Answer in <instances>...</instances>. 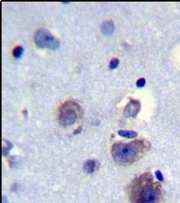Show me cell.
Masks as SVG:
<instances>
[{
  "label": "cell",
  "instance_id": "obj_5",
  "mask_svg": "<svg viewBox=\"0 0 180 203\" xmlns=\"http://www.w3.org/2000/svg\"><path fill=\"white\" fill-rule=\"evenodd\" d=\"M141 109V104L139 101L131 99L124 110V115L126 117H136Z\"/></svg>",
  "mask_w": 180,
  "mask_h": 203
},
{
  "label": "cell",
  "instance_id": "obj_10",
  "mask_svg": "<svg viewBox=\"0 0 180 203\" xmlns=\"http://www.w3.org/2000/svg\"><path fill=\"white\" fill-rule=\"evenodd\" d=\"M5 141L6 143L7 144V147L6 148H5L3 147L2 148V154L4 155V156H6L10 152V151L11 149L13 147V144L11 143L10 142L8 141Z\"/></svg>",
  "mask_w": 180,
  "mask_h": 203
},
{
  "label": "cell",
  "instance_id": "obj_9",
  "mask_svg": "<svg viewBox=\"0 0 180 203\" xmlns=\"http://www.w3.org/2000/svg\"><path fill=\"white\" fill-rule=\"evenodd\" d=\"M23 48L21 46H17L13 48L12 51L13 56L15 58L21 57L23 53Z\"/></svg>",
  "mask_w": 180,
  "mask_h": 203
},
{
  "label": "cell",
  "instance_id": "obj_13",
  "mask_svg": "<svg viewBox=\"0 0 180 203\" xmlns=\"http://www.w3.org/2000/svg\"><path fill=\"white\" fill-rule=\"evenodd\" d=\"M155 174H156V176L158 180H159L160 181L163 180V177H162V174L161 173V172L159 171V170H157Z\"/></svg>",
  "mask_w": 180,
  "mask_h": 203
},
{
  "label": "cell",
  "instance_id": "obj_1",
  "mask_svg": "<svg viewBox=\"0 0 180 203\" xmlns=\"http://www.w3.org/2000/svg\"><path fill=\"white\" fill-rule=\"evenodd\" d=\"M159 186L153 180L151 174H145L134 180L130 189L131 203H159Z\"/></svg>",
  "mask_w": 180,
  "mask_h": 203
},
{
  "label": "cell",
  "instance_id": "obj_7",
  "mask_svg": "<svg viewBox=\"0 0 180 203\" xmlns=\"http://www.w3.org/2000/svg\"><path fill=\"white\" fill-rule=\"evenodd\" d=\"M96 164L95 161L93 160H89L86 161L84 165H83V169L84 172H86L88 174H91L95 170Z\"/></svg>",
  "mask_w": 180,
  "mask_h": 203
},
{
  "label": "cell",
  "instance_id": "obj_4",
  "mask_svg": "<svg viewBox=\"0 0 180 203\" xmlns=\"http://www.w3.org/2000/svg\"><path fill=\"white\" fill-rule=\"evenodd\" d=\"M34 41L36 45L40 48H46L50 50H56L60 46L58 38L46 29H39L34 35Z\"/></svg>",
  "mask_w": 180,
  "mask_h": 203
},
{
  "label": "cell",
  "instance_id": "obj_6",
  "mask_svg": "<svg viewBox=\"0 0 180 203\" xmlns=\"http://www.w3.org/2000/svg\"><path fill=\"white\" fill-rule=\"evenodd\" d=\"M114 24L111 20H108L103 22L101 26V31L105 35H109L113 32Z\"/></svg>",
  "mask_w": 180,
  "mask_h": 203
},
{
  "label": "cell",
  "instance_id": "obj_8",
  "mask_svg": "<svg viewBox=\"0 0 180 203\" xmlns=\"http://www.w3.org/2000/svg\"><path fill=\"white\" fill-rule=\"evenodd\" d=\"M119 135L124 138H134L137 137V133L133 130H120L118 131Z\"/></svg>",
  "mask_w": 180,
  "mask_h": 203
},
{
  "label": "cell",
  "instance_id": "obj_14",
  "mask_svg": "<svg viewBox=\"0 0 180 203\" xmlns=\"http://www.w3.org/2000/svg\"><path fill=\"white\" fill-rule=\"evenodd\" d=\"M81 130H82V129H81L80 128H79L77 130H76L75 131L74 134H78V133H79V132H80Z\"/></svg>",
  "mask_w": 180,
  "mask_h": 203
},
{
  "label": "cell",
  "instance_id": "obj_3",
  "mask_svg": "<svg viewBox=\"0 0 180 203\" xmlns=\"http://www.w3.org/2000/svg\"><path fill=\"white\" fill-rule=\"evenodd\" d=\"M80 112V107L73 101L65 102L60 107L58 112V121L63 126L72 125L77 120Z\"/></svg>",
  "mask_w": 180,
  "mask_h": 203
},
{
  "label": "cell",
  "instance_id": "obj_12",
  "mask_svg": "<svg viewBox=\"0 0 180 203\" xmlns=\"http://www.w3.org/2000/svg\"><path fill=\"white\" fill-rule=\"evenodd\" d=\"M145 84V79L144 78H140L138 81H137V85L139 88L143 87Z\"/></svg>",
  "mask_w": 180,
  "mask_h": 203
},
{
  "label": "cell",
  "instance_id": "obj_11",
  "mask_svg": "<svg viewBox=\"0 0 180 203\" xmlns=\"http://www.w3.org/2000/svg\"><path fill=\"white\" fill-rule=\"evenodd\" d=\"M119 63V60L116 58H114L110 61V62L109 64V67L111 70H114L117 67Z\"/></svg>",
  "mask_w": 180,
  "mask_h": 203
},
{
  "label": "cell",
  "instance_id": "obj_2",
  "mask_svg": "<svg viewBox=\"0 0 180 203\" xmlns=\"http://www.w3.org/2000/svg\"><path fill=\"white\" fill-rule=\"evenodd\" d=\"M145 147L144 142L140 140L128 143L118 142L114 144L111 153L114 160L119 164H131L140 158Z\"/></svg>",
  "mask_w": 180,
  "mask_h": 203
}]
</instances>
